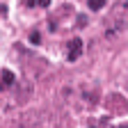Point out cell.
Returning a JSON list of instances; mask_svg holds the SVG:
<instances>
[{
  "instance_id": "6da1fadb",
  "label": "cell",
  "mask_w": 128,
  "mask_h": 128,
  "mask_svg": "<svg viewBox=\"0 0 128 128\" xmlns=\"http://www.w3.org/2000/svg\"><path fill=\"white\" fill-rule=\"evenodd\" d=\"M80 53H82V41H80L78 37H73V41H69V62H73V60H78L80 57Z\"/></svg>"
},
{
  "instance_id": "7a4b0ae2",
  "label": "cell",
  "mask_w": 128,
  "mask_h": 128,
  "mask_svg": "<svg viewBox=\"0 0 128 128\" xmlns=\"http://www.w3.org/2000/svg\"><path fill=\"white\" fill-rule=\"evenodd\" d=\"M14 82V73L12 71H2V85H12Z\"/></svg>"
},
{
  "instance_id": "3957f363",
  "label": "cell",
  "mask_w": 128,
  "mask_h": 128,
  "mask_svg": "<svg viewBox=\"0 0 128 128\" xmlns=\"http://www.w3.org/2000/svg\"><path fill=\"white\" fill-rule=\"evenodd\" d=\"M30 41H32V44H41V37H39V32H32V34H30Z\"/></svg>"
},
{
  "instance_id": "277c9868",
  "label": "cell",
  "mask_w": 128,
  "mask_h": 128,
  "mask_svg": "<svg viewBox=\"0 0 128 128\" xmlns=\"http://www.w3.org/2000/svg\"><path fill=\"white\" fill-rule=\"evenodd\" d=\"M0 14H5V7H0Z\"/></svg>"
},
{
  "instance_id": "5b68a950",
  "label": "cell",
  "mask_w": 128,
  "mask_h": 128,
  "mask_svg": "<svg viewBox=\"0 0 128 128\" xmlns=\"http://www.w3.org/2000/svg\"><path fill=\"white\" fill-rule=\"evenodd\" d=\"M121 128H128V126H121Z\"/></svg>"
}]
</instances>
